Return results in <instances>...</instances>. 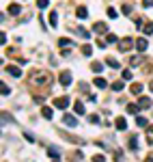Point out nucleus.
<instances>
[{
  "label": "nucleus",
  "instance_id": "20e7f679",
  "mask_svg": "<svg viewBox=\"0 0 153 162\" xmlns=\"http://www.w3.org/2000/svg\"><path fill=\"white\" fill-rule=\"evenodd\" d=\"M63 121H65V125H69V128H75V125H78L75 117H71V114H65V117H63Z\"/></svg>",
  "mask_w": 153,
  "mask_h": 162
},
{
  "label": "nucleus",
  "instance_id": "aec40b11",
  "mask_svg": "<svg viewBox=\"0 0 153 162\" xmlns=\"http://www.w3.org/2000/svg\"><path fill=\"white\" fill-rule=\"evenodd\" d=\"M136 123H138L140 128H147V125H149V121H147L144 117H138V119H136Z\"/></svg>",
  "mask_w": 153,
  "mask_h": 162
},
{
  "label": "nucleus",
  "instance_id": "b1692460",
  "mask_svg": "<svg viewBox=\"0 0 153 162\" xmlns=\"http://www.w3.org/2000/svg\"><path fill=\"white\" fill-rule=\"evenodd\" d=\"M108 65H110L112 69H119V63H116V58H108Z\"/></svg>",
  "mask_w": 153,
  "mask_h": 162
},
{
  "label": "nucleus",
  "instance_id": "a878e982",
  "mask_svg": "<svg viewBox=\"0 0 153 162\" xmlns=\"http://www.w3.org/2000/svg\"><path fill=\"white\" fill-rule=\"evenodd\" d=\"M123 80H132V72H130V69H125V72H123Z\"/></svg>",
  "mask_w": 153,
  "mask_h": 162
},
{
  "label": "nucleus",
  "instance_id": "f8f14e48",
  "mask_svg": "<svg viewBox=\"0 0 153 162\" xmlns=\"http://www.w3.org/2000/svg\"><path fill=\"white\" fill-rule=\"evenodd\" d=\"M7 11H9V13H11V15H17V13H19V11H22V7H19V5H11V7H9V9H7Z\"/></svg>",
  "mask_w": 153,
  "mask_h": 162
},
{
  "label": "nucleus",
  "instance_id": "58836bf2",
  "mask_svg": "<svg viewBox=\"0 0 153 162\" xmlns=\"http://www.w3.org/2000/svg\"><path fill=\"white\" fill-rule=\"evenodd\" d=\"M151 91H153V84H151Z\"/></svg>",
  "mask_w": 153,
  "mask_h": 162
},
{
  "label": "nucleus",
  "instance_id": "c85d7f7f",
  "mask_svg": "<svg viewBox=\"0 0 153 162\" xmlns=\"http://www.w3.org/2000/svg\"><path fill=\"white\" fill-rule=\"evenodd\" d=\"M37 7H39V9H45V7H47V0H37Z\"/></svg>",
  "mask_w": 153,
  "mask_h": 162
},
{
  "label": "nucleus",
  "instance_id": "a211bd4d",
  "mask_svg": "<svg viewBox=\"0 0 153 162\" xmlns=\"http://www.w3.org/2000/svg\"><path fill=\"white\" fill-rule=\"evenodd\" d=\"M91 69H93L95 74H101V69H104V65H101V63H93V67H91Z\"/></svg>",
  "mask_w": 153,
  "mask_h": 162
},
{
  "label": "nucleus",
  "instance_id": "f704fd0d",
  "mask_svg": "<svg viewBox=\"0 0 153 162\" xmlns=\"http://www.w3.org/2000/svg\"><path fill=\"white\" fill-rule=\"evenodd\" d=\"M93 162H106V158H104V156H95Z\"/></svg>",
  "mask_w": 153,
  "mask_h": 162
},
{
  "label": "nucleus",
  "instance_id": "ddd939ff",
  "mask_svg": "<svg viewBox=\"0 0 153 162\" xmlns=\"http://www.w3.org/2000/svg\"><path fill=\"white\" fill-rule=\"evenodd\" d=\"M93 82H95V86H97V89H104V86H106V80H104V78H95Z\"/></svg>",
  "mask_w": 153,
  "mask_h": 162
},
{
  "label": "nucleus",
  "instance_id": "ea45409f",
  "mask_svg": "<svg viewBox=\"0 0 153 162\" xmlns=\"http://www.w3.org/2000/svg\"><path fill=\"white\" fill-rule=\"evenodd\" d=\"M56 162H58V160H56Z\"/></svg>",
  "mask_w": 153,
  "mask_h": 162
},
{
  "label": "nucleus",
  "instance_id": "5701e85b",
  "mask_svg": "<svg viewBox=\"0 0 153 162\" xmlns=\"http://www.w3.org/2000/svg\"><path fill=\"white\" fill-rule=\"evenodd\" d=\"M0 93H2V95H9V93H11V89H9L7 84H2V86H0Z\"/></svg>",
  "mask_w": 153,
  "mask_h": 162
},
{
  "label": "nucleus",
  "instance_id": "39448f33",
  "mask_svg": "<svg viewBox=\"0 0 153 162\" xmlns=\"http://www.w3.org/2000/svg\"><path fill=\"white\" fill-rule=\"evenodd\" d=\"M7 72H9L11 76H15V78H17V76H22V69H19V67H15V65H7Z\"/></svg>",
  "mask_w": 153,
  "mask_h": 162
},
{
  "label": "nucleus",
  "instance_id": "4468645a",
  "mask_svg": "<svg viewBox=\"0 0 153 162\" xmlns=\"http://www.w3.org/2000/svg\"><path fill=\"white\" fill-rule=\"evenodd\" d=\"M47 153H50V158H56V160H58V156H61L56 147H50V149H47Z\"/></svg>",
  "mask_w": 153,
  "mask_h": 162
},
{
  "label": "nucleus",
  "instance_id": "473e14b6",
  "mask_svg": "<svg viewBox=\"0 0 153 162\" xmlns=\"http://www.w3.org/2000/svg\"><path fill=\"white\" fill-rule=\"evenodd\" d=\"M89 121H91V123H99V117H97V114H91Z\"/></svg>",
  "mask_w": 153,
  "mask_h": 162
},
{
  "label": "nucleus",
  "instance_id": "e433bc0d",
  "mask_svg": "<svg viewBox=\"0 0 153 162\" xmlns=\"http://www.w3.org/2000/svg\"><path fill=\"white\" fill-rule=\"evenodd\" d=\"M24 136H26V141H30V143H33V141H35V136H33V134H30V132H26V134H24Z\"/></svg>",
  "mask_w": 153,
  "mask_h": 162
},
{
  "label": "nucleus",
  "instance_id": "c756f323",
  "mask_svg": "<svg viewBox=\"0 0 153 162\" xmlns=\"http://www.w3.org/2000/svg\"><path fill=\"white\" fill-rule=\"evenodd\" d=\"M58 45H63V48H65V45H71V41H69V39H58Z\"/></svg>",
  "mask_w": 153,
  "mask_h": 162
},
{
  "label": "nucleus",
  "instance_id": "72a5a7b5",
  "mask_svg": "<svg viewBox=\"0 0 153 162\" xmlns=\"http://www.w3.org/2000/svg\"><path fill=\"white\" fill-rule=\"evenodd\" d=\"M116 15H119V13H116V11H114V9H108V17H112V19H114V17H116Z\"/></svg>",
  "mask_w": 153,
  "mask_h": 162
},
{
  "label": "nucleus",
  "instance_id": "2eb2a0df",
  "mask_svg": "<svg viewBox=\"0 0 153 162\" xmlns=\"http://www.w3.org/2000/svg\"><path fill=\"white\" fill-rule=\"evenodd\" d=\"M140 91H142V84H140V82H136V84H132V93H134V95H138V93H140Z\"/></svg>",
  "mask_w": 153,
  "mask_h": 162
},
{
  "label": "nucleus",
  "instance_id": "1a4fd4ad",
  "mask_svg": "<svg viewBox=\"0 0 153 162\" xmlns=\"http://www.w3.org/2000/svg\"><path fill=\"white\" fill-rule=\"evenodd\" d=\"M138 106H140V108H149V106H151V100H149V97H140V100H138Z\"/></svg>",
  "mask_w": 153,
  "mask_h": 162
},
{
  "label": "nucleus",
  "instance_id": "6ab92c4d",
  "mask_svg": "<svg viewBox=\"0 0 153 162\" xmlns=\"http://www.w3.org/2000/svg\"><path fill=\"white\" fill-rule=\"evenodd\" d=\"M153 33V22H147L144 24V35H151Z\"/></svg>",
  "mask_w": 153,
  "mask_h": 162
},
{
  "label": "nucleus",
  "instance_id": "dca6fc26",
  "mask_svg": "<svg viewBox=\"0 0 153 162\" xmlns=\"http://www.w3.org/2000/svg\"><path fill=\"white\" fill-rule=\"evenodd\" d=\"M138 108H140L138 104H127V112H132V114H136V112H138Z\"/></svg>",
  "mask_w": 153,
  "mask_h": 162
},
{
  "label": "nucleus",
  "instance_id": "9d476101",
  "mask_svg": "<svg viewBox=\"0 0 153 162\" xmlns=\"http://www.w3.org/2000/svg\"><path fill=\"white\" fill-rule=\"evenodd\" d=\"M116 130H127V121H125L123 117L116 119Z\"/></svg>",
  "mask_w": 153,
  "mask_h": 162
},
{
  "label": "nucleus",
  "instance_id": "2f4dec72",
  "mask_svg": "<svg viewBox=\"0 0 153 162\" xmlns=\"http://www.w3.org/2000/svg\"><path fill=\"white\" fill-rule=\"evenodd\" d=\"M130 11H132V5H125V2H123V13L127 15V13H130Z\"/></svg>",
  "mask_w": 153,
  "mask_h": 162
},
{
  "label": "nucleus",
  "instance_id": "f257e3e1",
  "mask_svg": "<svg viewBox=\"0 0 153 162\" xmlns=\"http://www.w3.org/2000/svg\"><path fill=\"white\" fill-rule=\"evenodd\" d=\"M67 106H69V97H56V100H54V108L65 110Z\"/></svg>",
  "mask_w": 153,
  "mask_h": 162
},
{
  "label": "nucleus",
  "instance_id": "4c0bfd02",
  "mask_svg": "<svg viewBox=\"0 0 153 162\" xmlns=\"http://www.w3.org/2000/svg\"><path fill=\"white\" fill-rule=\"evenodd\" d=\"M144 162H153V158H147V160H144Z\"/></svg>",
  "mask_w": 153,
  "mask_h": 162
},
{
  "label": "nucleus",
  "instance_id": "c9c22d12",
  "mask_svg": "<svg viewBox=\"0 0 153 162\" xmlns=\"http://www.w3.org/2000/svg\"><path fill=\"white\" fill-rule=\"evenodd\" d=\"M147 134H149V141H151V143H153V125H151V128H149V130H147Z\"/></svg>",
  "mask_w": 153,
  "mask_h": 162
},
{
  "label": "nucleus",
  "instance_id": "bb28decb",
  "mask_svg": "<svg viewBox=\"0 0 153 162\" xmlns=\"http://www.w3.org/2000/svg\"><path fill=\"white\" fill-rule=\"evenodd\" d=\"M106 39H108V43H116V41H119V39H116V35H112V33H110Z\"/></svg>",
  "mask_w": 153,
  "mask_h": 162
},
{
  "label": "nucleus",
  "instance_id": "cd10ccee",
  "mask_svg": "<svg viewBox=\"0 0 153 162\" xmlns=\"http://www.w3.org/2000/svg\"><path fill=\"white\" fill-rule=\"evenodd\" d=\"M112 91H123V82H114L112 84Z\"/></svg>",
  "mask_w": 153,
  "mask_h": 162
},
{
  "label": "nucleus",
  "instance_id": "0eeeda50",
  "mask_svg": "<svg viewBox=\"0 0 153 162\" xmlns=\"http://www.w3.org/2000/svg\"><path fill=\"white\" fill-rule=\"evenodd\" d=\"M75 15H78L80 19H84V17L89 15V11H86V7H78V9H75Z\"/></svg>",
  "mask_w": 153,
  "mask_h": 162
},
{
  "label": "nucleus",
  "instance_id": "393cba45",
  "mask_svg": "<svg viewBox=\"0 0 153 162\" xmlns=\"http://www.w3.org/2000/svg\"><path fill=\"white\" fill-rule=\"evenodd\" d=\"M130 147H132L134 151L138 149V143H136V136H132V141H130Z\"/></svg>",
  "mask_w": 153,
  "mask_h": 162
},
{
  "label": "nucleus",
  "instance_id": "6e6552de",
  "mask_svg": "<svg viewBox=\"0 0 153 162\" xmlns=\"http://www.w3.org/2000/svg\"><path fill=\"white\" fill-rule=\"evenodd\" d=\"M93 30L95 33H106V24H104V22H97V24L93 26Z\"/></svg>",
  "mask_w": 153,
  "mask_h": 162
},
{
  "label": "nucleus",
  "instance_id": "412c9836",
  "mask_svg": "<svg viewBox=\"0 0 153 162\" xmlns=\"http://www.w3.org/2000/svg\"><path fill=\"white\" fill-rule=\"evenodd\" d=\"M50 24H52V26H56V24H58V15H56V13L50 15Z\"/></svg>",
  "mask_w": 153,
  "mask_h": 162
},
{
  "label": "nucleus",
  "instance_id": "4be33fe9",
  "mask_svg": "<svg viewBox=\"0 0 153 162\" xmlns=\"http://www.w3.org/2000/svg\"><path fill=\"white\" fill-rule=\"evenodd\" d=\"M91 52H93V48H91V45H82V54H84V56H89Z\"/></svg>",
  "mask_w": 153,
  "mask_h": 162
},
{
  "label": "nucleus",
  "instance_id": "7ed1b4c3",
  "mask_svg": "<svg viewBox=\"0 0 153 162\" xmlns=\"http://www.w3.org/2000/svg\"><path fill=\"white\" fill-rule=\"evenodd\" d=\"M58 80H61V84H63V86H69V84H71V74H69V72H63Z\"/></svg>",
  "mask_w": 153,
  "mask_h": 162
},
{
  "label": "nucleus",
  "instance_id": "9b49d317",
  "mask_svg": "<svg viewBox=\"0 0 153 162\" xmlns=\"http://www.w3.org/2000/svg\"><path fill=\"white\" fill-rule=\"evenodd\" d=\"M73 110L78 112V114H84V104H82V102H75V104H73Z\"/></svg>",
  "mask_w": 153,
  "mask_h": 162
},
{
  "label": "nucleus",
  "instance_id": "f03ea898",
  "mask_svg": "<svg viewBox=\"0 0 153 162\" xmlns=\"http://www.w3.org/2000/svg\"><path fill=\"white\" fill-rule=\"evenodd\" d=\"M132 43H134L132 39H121V41H119V45H121L119 50H121V52H127V50H132Z\"/></svg>",
  "mask_w": 153,
  "mask_h": 162
},
{
  "label": "nucleus",
  "instance_id": "f3484780",
  "mask_svg": "<svg viewBox=\"0 0 153 162\" xmlns=\"http://www.w3.org/2000/svg\"><path fill=\"white\" fill-rule=\"evenodd\" d=\"M41 114H43L45 119H52V108H47V106H45V108L41 110Z\"/></svg>",
  "mask_w": 153,
  "mask_h": 162
},
{
  "label": "nucleus",
  "instance_id": "7c9ffc66",
  "mask_svg": "<svg viewBox=\"0 0 153 162\" xmlns=\"http://www.w3.org/2000/svg\"><path fill=\"white\" fill-rule=\"evenodd\" d=\"M142 7H144V9H149V7H153V0H142Z\"/></svg>",
  "mask_w": 153,
  "mask_h": 162
},
{
  "label": "nucleus",
  "instance_id": "423d86ee",
  "mask_svg": "<svg viewBox=\"0 0 153 162\" xmlns=\"http://www.w3.org/2000/svg\"><path fill=\"white\" fill-rule=\"evenodd\" d=\"M147 45H149V43H147V39H142V37L136 41V48H138L140 52H144V50H147Z\"/></svg>",
  "mask_w": 153,
  "mask_h": 162
}]
</instances>
